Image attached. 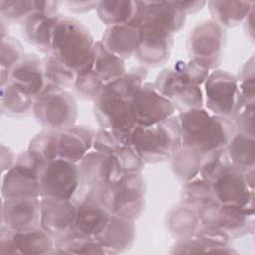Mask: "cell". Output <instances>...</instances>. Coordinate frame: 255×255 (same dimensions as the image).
I'll use <instances>...</instances> for the list:
<instances>
[{
  "label": "cell",
  "instance_id": "obj_1",
  "mask_svg": "<svg viewBox=\"0 0 255 255\" xmlns=\"http://www.w3.org/2000/svg\"><path fill=\"white\" fill-rule=\"evenodd\" d=\"M142 20L134 57L140 66L158 67L170 57L173 36L185 24L186 16L172 1H141Z\"/></svg>",
  "mask_w": 255,
  "mask_h": 255
},
{
  "label": "cell",
  "instance_id": "obj_2",
  "mask_svg": "<svg viewBox=\"0 0 255 255\" xmlns=\"http://www.w3.org/2000/svg\"><path fill=\"white\" fill-rule=\"evenodd\" d=\"M211 71L191 60L177 61L163 69L153 83L178 112L204 107L202 86Z\"/></svg>",
  "mask_w": 255,
  "mask_h": 255
},
{
  "label": "cell",
  "instance_id": "obj_3",
  "mask_svg": "<svg viewBox=\"0 0 255 255\" xmlns=\"http://www.w3.org/2000/svg\"><path fill=\"white\" fill-rule=\"evenodd\" d=\"M177 117L181 131V145L203 156L213 149L225 147L235 132L229 118L213 115L204 107L179 112Z\"/></svg>",
  "mask_w": 255,
  "mask_h": 255
},
{
  "label": "cell",
  "instance_id": "obj_4",
  "mask_svg": "<svg viewBox=\"0 0 255 255\" xmlns=\"http://www.w3.org/2000/svg\"><path fill=\"white\" fill-rule=\"evenodd\" d=\"M96 41L80 21L60 14L54 27L50 54L80 77L92 67Z\"/></svg>",
  "mask_w": 255,
  "mask_h": 255
},
{
  "label": "cell",
  "instance_id": "obj_5",
  "mask_svg": "<svg viewBox=\"0 0 255 255\" xmlns=\"http://www.w3.org/2000/svg\"><path fill=\"white\" fill-rule=\"evenodd\" d=\"M130 144L145 164L170 160L181 145V131L177 114L151 126H137Z\"/></svg>",
  "mask_w": 255,
  "mask_h": 255
},
{
  "label": "cell",
  "instance_id": "obj_6",
  "mask_svg": "<svg viewBox=\"0 0 255 255\" xmlns=\"http://www.w3.org/2000/svg\"><path fill=\"white\" fill-rule=\"evenodd\" d=\"M146 183L142 172L124 174L97 197L111 214L135 221L143 211Z\"/></svg>",
  "mask_w": 255,
  "mask_h": 255
},
{
  "label": "cell",
  "instance_id": "obj_7",
  "mask_svg": "<svg viewBox=\"0 0 255 255\" xmlns=\"http://www.w3.org/2000/svg\"><path fill=\"white\" fill-rule=\"evenodd\" d=\"M126 71L125 61L112 54L101 41H96L92 67L78 78L73 90L80 98L94 102L108 85Z\"/></svg>",
  "mask_w": 255,
  "mask_h": 255
},
{
  "label": "cell",
  "instance_id": "obj_8",
  "mask_svg": "<svg viewBox=\"0 0 255 255\" xmlns=\"http://www.w3.org/2000/svg\"><path fill=\"white\" fill-rule=\"evenodd\" d=\"M32 114L45 129H62L76 125L77 102L69 91L49 85L35 99Z\"/></svg>",
  "mask_w": 255,
  "mask_h": 255
},
{
  "label": "cell",
  "instance_id": "obj_9",
  "mask_svg": "<svg viewBox=\"0 0 255 255\" xmlns=\"http://www.w3.org/2000/svg\"><path fill=\"white\" fill-rule=\"evenodd\" d=\"M210 186L216 202L254 214V170L245 173L229 165Z\"/></svg>",
  "mask_w": 255,
  "mask_h": 255
},
{
  "label": "cell",
  "instance_id": "obj_10",
  "mask_svg": "<svg viewBox=\"0 0 255 255\" xmlns=\"http://www.w3.org/2000/svg\"><path fill=\"white\" fill-rule=\"evenodd\" d=\"M130 102L106 93L94 101V117L100 127L109 130L122 145H129L131 134L137 127Z\"/></svg>",
  "mask_w": 255,
  "mask_h": 255
},
{
  "label": "cell",
  "instance_id": "obj_11",
  "mask_svg": "<svg viewBox=\"0 0 255 255\" xmlns=\"http://www.w3.org/2000/svg\"><path fill=\"white\" fill-rule=\"evenodd\" d=\"M226 42L225 29L213 20H205L195 25L189 32L186 42L189 60L213 71L222 60Z\"/></svg>",
  "mask_w": 255,
  "mask_h": 255
},
{
  "label": "cell",
  "instance_id": "obj_12",
  "mask_svg": "<svg viewBox=\"0 0 255 255\" xmlns=\"http://www.w3.org/2000/svg\"><path fill=\"white\" fill-rule=\"evenodd\" d=\"M78 167L80 188L74 199L87 193L98 196L124 175L115 154H106L93 149L81 159Z\"/></svg>",
  "mask_w": 255,
  "mask_h": 255
},
{
  "label": "cell",
  "instance_id": "obj_13",
  "mask_svg": "<svg viewBox=\"0 0 255 255\" xmlns=\"http://www.w3.org/2000/svg\"><path fill=\"white\" fill-rule=\"evenodd\" d=\"M43 165L28 150L19 153L14 165L2 173V198L41 197L39 178Z\"/></svg>",
  "mask_w": 255,
  "mask_h": 255
},
{
  "label": "cell",
  "instance_id": "obj_14",
  "mask_svg": "<svg viewBox=\"0 0 255 255\" xmlns=\"http://www.w3.org/2000/svg\"><path fill=\"white\" fill-rule=\"evenodd\" d=\"M40 196L69 200L74 199L80 188L78 163L54 159L42 166L39 178Z\"/></svg>",
  "mask_w": 255,
  "mask_h": 255
},
{
  "label": "cell",
  "instance_id": "obj_15",
  "mask_svg": "<svg viewBox=\"0 0 255 255\" xmlns=\"http://www.w3.org/2000/svg\"><path fill=\"white\" fill-rule=\"evenodd\" d=\"M204 108L211 114L231 118L239 100L236 76L222 70L209 73L202 86Z\"/></svg>",
  "mask_w": 255,
  "mask_h": 255
},
{
  "label": "cell",
  "instance_id": "obj_16",
  "mask_svg": "<svg viewBox=\"0 0 255 255\" xmlns=\"http://www.w3.org/2000/svg\"><path fill=\"white\" fill-rule=\"evenodd\" d=\"M197 212L201 225L216 228L231 239L243 237L254 231V214L222 205L215 200Z\"/></svg>",
  "mask_w": 255,
  "mask_h": 255
},
{
  "label": "cell",
  "instance_id": "obj_17",
  "mask_svg": "<svg viewBox=\"0 0 255 255\" xmlns=\"http://www.w3.org/2000/svg\"><path fill=\"white\" fill-rule=\"evenodd\" d=\"M55 239L41 226L21 230H11L1 225V254L46 255L54 253Z\"/></svg>",
  "mask_w": 255,
  "mask_h": 255
},
{
  "label": "cell",
  "instance_id": "obj_18",
  "mask_svg": "<svg viewBox=\"0 0 255 255\" xmlns=\"http://www.w3.org/2000/svg\"><path fill=\"white\" fill-rule=\"evenodd\" d=\"M130 108L136 125L143 127L162 122L176 112L173 104L149 82H145L133 96Z\"/></svg>",
  "mask_w": 255,
  "mask_h": 255
},
{
  "label": "cell",
  "instance_id": "obj_19",
  "mask_svg": "<svg viewBox=\"0 0 255 255\" xmlns=\"http://www.w3.org/2000/svg\"><path fill=\"white\" fill-rule=\"evenodd\" d=\"M96 129L86 125H74L53 130V149L55 159L79 163L93 149Z\"/></svg>",
  "mask_w": 255,
  "mask_h": 255
},
{
  "label": "cell",
  "instance_id": "obj_20",
  "mask_svg": "<svg viewBox=\"0 0 255 255\" xmlns=\"http://www.w3.org/2000/svg\"><path fill=\"white\" fill-rule=\"evenodd\" d=\"M77 201L41 197L40 226L54 239L75 229Z\"/></svg>",
  "mask_w": 255,
  "mask_h": 255
},
{
  "label": "cell",
  "instance_id": "obj_21",
  "mask_svg": "<svg viewBox=\"0 0 255 255\" xmlns=\"http://www.w3.org/2000/svg\"><path fill=\"white\" fill-rule=\"evenodd\" d=\"M237 253L231 244V238L224 232L205 225H200L198 230L190 237L176 239L171 246V254L189 253Z\"/></svg>",
  "mask_w": 255,
  "mask_h": 255
},
{
  "label": "cell",
  "instance_id": "obj_22",
  "mask_svg": "<svg viewBox=\"0 0 255 255\" xmlns=\"http://www.w3.org/2000/svg\"><path fill=\"white\" fill-rule=\"evenodd\" d=\"M41 197L2 198L1 225L11 230L40 226Z\"/></svg>",
  "mask_w": 255,
  "mask_h": 255
},
{
  "label": "cell",
  "instance_id": "obj_23",
  "mask_svg": "<svg viewBox=\"0 0 255 255\" xmlns=\"http://www.w3.org/2000/svg\"><path fill=\"white\" fill-rule=\"evenodd\" d=\"M135 221L111 215L104 229L94 238L105 254L123 253L131 248L135 240Z\"/></svg>",
  "mask_w": 255,
  "mask_h": 255
},
{
  "label": "cell",
  "instance_id": "obj_24",
  "mask_svg": "<svg viewBox=\"0 0 255 255\" xmlns=\"http://www.w3.org/2000/svg\"><path fill=\"white\" fill-rule=\"evenodd\" d=\"M75 200L78 204L75 230L91 237L97 236L104 229L112 214L93 194L87 193Z\"/></svg>",
  "mask_w": 255,
  "mask_h": 255
},
{
  "label": "cell",
  "instance_id": "obj_25",
  "mask_svg": "<svg viewBox=\"0 0 255 255\" xmlns=\"http://www.w3.org/2000/svg\"><path fill=\"white\" fill-rule=\"evenodd\" d=\"M9 82L36 99L49 86L44 75L42 59L36 54H26L12 69Z\"/></svg>",
  "mask_w": 255,
  "mask_h": 255
},
{
  "label": "cell",
  "instance_id": "obj_26",
  "mask_svg": "<svg viewBox=\"0 0 255 255\" xmlns=\"http://www.w3.org/2000/svg\"><path fill=\"white\" fill-rule=\"evenodd\" d=\"M59 16L60 13L50 15L34 10L20 23L22 36L38 51L50 54L53 31Z\"/></svg>",
  "mask_w": 255,
  "mask_h": 255
},
{
  "label": "cell",
  "instance_id": "obj_27",
  "mask_svg": "<svg viewBox=\"0 0 255 255\" xmlns=\"http://www.w3.org/2000/svg\"><path fill=\"white\" fill-rule=\"evenodd\" d=\"M96 11L108 27L128 24L139 29L142 20L141 1H99Z\"/></svg>",
  "mask_w": 255,
  "mask_h": 255
},
{
  "label": "cell",
  "instance_id": "obj_28",
  "mask_svg": "<svg viewBox=\"0 0 255 255\" xmlns=\"http://www.w3.org/2000/svg\"><path fill=\"white\" fill-rule=\"evenodd\" d=\"M139 40V29L128 24L109 26L102 37V44L114 55L123 59L134 56Z\"/></svg>",
  "mask_w": 255,
  "mask_h": 255
},
{
  "label": "cell",
  "instance_id": "obj_29",
  "mask_svg": "<svg viewBox=\"0 0 255 255\" xmlns=\"http://www.w3.org/2000/svg\"><path fill=\"white\" fill-rule=\"evenodd\" d=\"M211 20L222 28H233L244 22L254 8L253 1H208Z\"/></svg>",
  "mask_w": 255,
  "mask_h": 255
},
{
  "label": "cell",
  "instance_id": "obj_30",
  "mask_svg": "<svg viewBox=\"0 0 255 255\" xmlns=\"http://www.w3.org/2000/svg\"><path fill=\"white\" fill-rule=\"evenodd\" d=\"M230 163L242 172H249L255 167L254 136L236 131L225 145Z\"/></svg>",
  "mask_w": 255,
  "mask_h": 255
},
{
  "label": "cell",
  "instance_id": "obj_31",
  "mask_svg": "<svg viewBox=\"0 0 255 255\" xmlns=\"http://www.w3.org/2000/svg\"><path fill=\"white\" fill-rule=\"evenodd\" d=\"M200 225L197 210L181 202L172 207L165 217V226L175 239L192 236Z\"/></svg>",
  "mask_w": 255,
  "mask_h": 255
},
{
  "label": "cell",
  "instance_id": "obj_32",
  "mask_svg": "<svg viewBox=\"0 0 255 255\" xmlns=\"http://www.w3.org/2000/svg\"><path fill=\"white\" fill-rule=\"evenodd\" d=\"M35 98L8 82L1 86L0 110L2 115L10 118H24L33 112Z\"/></svg>",
  "mask_w": 255,
  "mask_h": 255
},
{
  "label": "cell",
  "instance_id": "obj_33",
  "mask_svg": "<svg viewBox=\"0 0 255 255\" xmlns=\"http://www.w3.org/2000/svg\"><path fill=\"white\" fill-rule=\"evenodd\" d=\"M148 70L143 66L127 70L119 79L108 85L102 93L131 101L136 92L145 83Z\"/></svg>",
  "mask_w": 255,
  "mask_h": 255
},
{
  "label": "cell",
  "instance_id": "obj_34",
  "mask_svg": "<svg viewBox=\"0 0 255 255\" xmlns=\"http://www.w3.org/2000/svg\"><path fill=\"white\" fill-rule=\"evenodd\" d=\"M53 254H105L94 237L73 230L55 239Z\"/></svg>",
  "mask_w": 255,
  "mask_h": 255
},
{
  "label": "cell",
  "instance_id": "obj_35",
  "mask_svg": "<svg viewBox=\"0 0 255 255\" xmlns=\"http://www.w3.org/2000/svg\"><path fill=\"white\" fill-rule=\"evenodd\" d=\"M203 155L180 145L170 158L171 169L174 175L182 182L198 176Z\"/></svg>",
  "mask_w": 255,
  "mask_h": 255
},
{
  "label": "cell",
  "instance_id": "obj_36",
  "mask_svg": "<svg viewBox=\"0 0 255 255\" xmlns=\"http://www.w3.org/2000/svg\"><path fill=\"white\" fill-rule=\"evenodd\" d=\"M214 200L210 183L196 176L183 182L180 191V202L186 204L197 211Z\"/></svg>",
  "mask_w": 255,
  "mask_h": 255
},
{
  "label": "cell",
  "instance_id": "obj_37",
  "mask_svg": "<svg viewBox=\"0 0 255 255\" xmlns=\"http://www.w3.org/2000/svg\"><path fill=\"white\" fill-rule=\"evenodd\" d=\"M42 61L44 75L49 85L65 90L68 88H74L79 78L77 73L64 65L51 54H48L42 58Z\"/></svg>",
  "mask_w": 255,
  "mask_h": 255
},
{
  "label": "cell",
  "instance_id": "obj_38",
  "mask_svg": "<svg viewBox=\"0 0 255 255\" xmlns=\"http://www.w3.org/2000/svg\"><path fill=\"white\" fill-rule=\"evenodd\" d=\"M25 52L22 44L14 37L8 35L1 38L0 52V80L1 86L6 85L10 80L12 69L24 58Z\"/></svg>",
  "mask_w": 255,
  "mask_h": 255
},
{
  "label": "cell",
  "instance_id": "obj_39",
  "mask_svg": "<svg viewBox=\"0 0 255 255\" xmlns=\"http://www.w3.org/2000/svg\"><path fill=\"white\" fill-rule=\"evenodd\" d=\"M231 165L225 147H219L206 153L201 161L198 176L210 183L222 170Z\"/></svg>",
  "mask_w": 255,
  "mask_h": 255
},
{
  "label": "cell",
  "instance_id": "obj_40",
  "mask_svg": "<svg viewBox=\"0 0 255 255\" xmlns=\"http://www.w3.org/2000/svg\"><path fill=\"white\" fill-rule=\"evenodd\" d=\"M255 68L254 57L251 56L249 60L243 65L236 76L238 83L239 102L245 104H255Z\"/></svg>",
  "mask_w": 255,
  "mask_h": 255
},
{
  "label": "cell",
  "instance_id": "obj_41",
  "mask_svg": "<svg viewBox=\"0 0 255 255\" xmlns=\"http://www.w3.org/2000/svg\"><path fill=\"white\" fill-rule=\"evenodd\" d=\"M34 11L33 1L27 0H1L0 16L1 20L8 25L20 24L22 20Z\"/></svg>",
  "mask_w": 255,
  "mask_h": 255
},
{
  "label": "cell",
  "instance_id": "obj_42",
  "mask_svg": "<svg viewBox=\"0 0 255 255\" xmlns=\"http://www.w3.org/2000/svg\"><path fill=\"white\" fill-rule=\"evenodd\" d=\"M27 150L42 164L54 160L53 130L43 129L38 132L31 139Z\"/></svg>",
  "mask_w": 255,
  "mask_h": 255
},
{
  "label": "cell",
  "instance_id": "obj_43",
  "mask_svg": "<svg viewBox=\"0 0 255 255\" xmlns=\"http://www.w3.org/2000/svg\"><path fill=\"white\" fill-rule=\"evenodd\" d=\"M230 120L236 131L254 136V104H245L238 100Z\"/></svg>",
  "mask_w": 255,
  "mask_h": 255
},
{
  "label": "cell",
  "instance_id": "obj_44",
  "mask_svg": "<svg viewBox=\"0 0 255 255\" xmlns=\"http://www.w3.org/2000/svg\"><path fill=\"white\" fill-rule=\"evenodd\" d=\"M115 155L124 174L141 172L144 168V161L131 144L122 146Z\"/></svg>",
  "mask_w": 255,
  "mask_h": 255
},
{
  "label": "cell",
  "instance_id": "obj_45",
  "mask_svg": "<svg viewBox=\"0 0 255 255\" xmlns=\"http://www.w3.org/2000/svg\"><path fill=\"white\" fill-rule=\"evenodd\" d=\"M122 146L124 145H122L109 130L104 128L96 130L93 150L106 154H115Z\"/></svg>",
  "mask_w": 255,
  "mask_h": 255
},
{
  "label": "cell",
  "instance_id": "obj_46",
  "mask_svg": "<svg viewBox=\"0 0 255 255\" xmlns=\"http://www.w3.org/2000/svg\"><path fill=\"white\" fill-rule=\"evenodd\" d=\"M172 3L185 16L200 11L207 4L206 1H172Z\"/></svg>",
  "mask_w": 255,
  "mask_h": 255
},
{
  "label": "cell",
  "instance_id": "obj_47",
  "mask_svg": "<svg viewBox=\"0 0 255 255\" xmlns=\"http://www.w3.org/2000/svg\"><path fill=\"white\" fill-rule=\"evenodd\" d=\"M99 1H64L63 5L72 13H84L96 9Z\"/></svg>",
  "mask_w": 255,
  "mask_h": 255
},
{
  "label": "cell",
  "instance_id": "obj_48",
  "mask_svg": "<svg viewBox=\"0 0 255 255\" xmlns=\"http://www.w3.org/2000/svg\"><path fill=\"white\" fill-rule=\"evenodd\" d=\"M16 155L14 152L4 144L1 145V169L2 173L9 170L16 161Z\"/></svg>",
  "mask_w": 255,
  "mask_h": 255
},
{
  "label": "cell",
  "instance_id": "obj_49",
  "mask_svg": "<svg viewBox=\"0 0 255 255\" xmlns=\"http://www.w3.org/2000/svg\"><path fill=\"white\" fill-rule=\"evenodd\" d=\"M243 30L246 37L253 42L254 41V8L250 11L248 16L243 22Z\"/></svg>",
  "mask_w": 255,
  "mask_h": 255
}]
</instances>
